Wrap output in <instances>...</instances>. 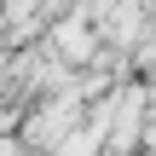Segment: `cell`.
I'll use <instances>...</instances> for the list:
<instances>
[{
  "label": "cell",
  "mask_w": 156,
  "mask_h": 156,
  "mask_svg": "<svg viewBox=\"0 0 156 156\" xmlns=\"http://www.w3.org/2000/svg\"><path fill=\"white\" fill-rule=\"evenodd\" d=\"M104 35H110L116 46H133V41L145 35V6H139V0H110V17H104Z\"/></svg>",
  "instance_id": "1"
},
{
  "label": "cell",
  "mask_w": 156,
  "mask_h": 156,
  "mask_svg": "<svg viewBox=\"0 0 156 156\" xmlns=\"http://www.w3.org/2000/svg\"><path fill=\"white\" fill-rule=\"evenodd\" d=\"M52 46H58L64 58H75V64H87V52H93V29H87V17L75 12V17H64V23H52Z\"/></svg>",
  "instance_id": "2"
}]
</instances>
